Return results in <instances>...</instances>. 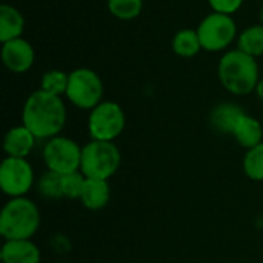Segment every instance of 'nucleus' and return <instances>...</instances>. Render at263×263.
I'll return each mask as SVG.
<instances>
[{
    "mask_svg": "<svg viewBox=\"0 0 263 263\" xmlns=\"http://www.w3.org/2000/svg\"><path fill=\"white\" fill-rule=\"evenodd\" d=\"M66 123V108L62 97L37 89L26 99L22 111L25 125L37 139H52L59 136Z\"/></svg>",
    "mask_w": 263,
    "mask_h": 263,
    "instance_id": "nucleus-1",
    "label": "nucleus"
},
{
    "mask_svg": "<svg viewBox=\"0 0 263 263\" xmlns=\"http://www.w3.org/2000/svg\"><path fill=\"white\" fill-rule=\"evenodd\" d=\"M222 86L234 96H247L256 91L259 83V63L240 49L225 52L217 68Z\"/></svg>",
    "mask_w": 263,
    "mask_h": 263,
    "instance_id": "nucleus-2",
    "label": "nucleus"
},
{
    "mask_svg": "<svg viewBox=\"0 0 263 263\" xmlns=\"http://www.w3.org/2000/svg\"><path fill=\"white\" fill-rule=\"evenodd\" d=\"M40 228L39 206L28 197L9 199L0 213V236L5 240L32 239Z\"/></svg>",
    "mask_w": 263,
    "mask_h": 263,
    "instance_id": "nucleus-3",
    "label": "nucleus"
},
{
    "mask_svg": "<svg viewBox=\"0 0 263 263\" xmlns=\"http://www.w3.org/2000/svg\"><path fill=\"white\" fill-rule=\"evenodd\" d=\"M122 162L120 149L114 142L91 140L82 146L80 171L88 179L109 180Z\"/></svg>",
    "mask_w": 263,
    "mask_h": 263,
    "instance_id": "nucleus-4",
    "label": "nucleus"
},
{
    "mask_svg": "<svg viewBox=\"0 0 263 263\" xmlns=\"http://www.w3.org/2000/svg\"><path fill=\"white\" fill-rule=\"evenodd\" d=\"M68 100L80 109L96 108L103 97V83L99 74L89 68H77L69 72L66 94Z\"/></svg>",
    "mask_w": 263,
    "mask_h": 263,
    "instance_id": "nucleus-5",
    "label": "nucleus"
},
{
    "mask_svg": "<svg viewBox=\"0 0 263 263\" xmlns=\"http://www.w3.org/2000/svg\"><path fill=\"white\" fill-rule=\"evenodd\" d=\"M126 117L122 106L116 102H100L91 109L88 117V131L92 140L112 142L125 129Z\"/></svg>",
    "mask_w": 263,
    "mask_h": 263,
    "instance_id": "nucleus-6",
    "label": "nucleus"
},
{
    "mask_svg": "<svg viewBox=\"0 0 263 263\" xmlns=\"http://www.w3.org/2000/svg\"><path fill=\"white\" fill-rule=\"evenodd\" d=\"M42 156L48 171L60 176L80 171L82 146L69 137L55 136L49 139L43 146Z\"/></svg>",
    "mask_w": 263,
    "mask_h": 263,
    "instance_id": "nucleus-7",
    "label": "nucleus"
},
{
    "mask_svg": "<svg viewBox=\"0 0 263 263\" xmlns=\"http://www.w3.org/2000/svg\"><path fill=\"white\" fill-rule=\"evenodd\" d=\"M197 34L202 43V49L210 52H219L234 42L237 35V26L231 15L222 12H211L200 22Z\"/></svg>",
    "mask_w": 263,
    "mask_h": 263,
    "instance_id": "nucleus-8",
    "label": "nucleus"
},
{
    "mask_svg": "<svg viewBox=\"0 0 263 263\" xmlns=\"http://www.w3.org/2000/svg\"><path fill=\"white\" fill-rule=\"evenodd\" d=\"M34 185V171L26 159L5 157L0 165V190L5 196L25 197Z\"/></svg>",
    "mask_w": 263,
    "mask_h": 263,
    "instance_id": "nucleus-9",
    "label": "nucleus"
},
{
    "mask_svg": "<svg viewBox=\"0 0 263 263\" xmlns=\"http://www.w3.org/2000/svg\"><path fill=\"white\" fill-rule=\"evenodd\" d=\"M34 57V48L28 40L22 37L5 42L2 45V62L11 72H26L32 66Z\"/></svg>",
    "mask_w": 263,
    "mask_h": 263,
    "instance_id": "nucleus-10",
    "label": "nucleus"
},
{
    "mask_svg": "<svg viewBox=\"0 0 263 263\" xmlns=\"http://www.w3.org/2000/svg\"><path fill=\"white\" fill-rule=\"evenodd\" d=\"M0 259L3 263H40L42 253L31 239L5 240L0 250Z\"/></svg>",
    "mask_w": 263,
    "mask_h": 263,
    "instance_id": "nucleus-11",
    "label": "nucleus"
},
{
    "mask_svg": "<svg viewBox=\"0 0 263 263\" xmlns=\"http://www.w3.org/2000/svg\"><path fill=\"white\" fill-rule=\"evenodd\" d=\"M37 137L25 126L18 125L11 128L3 139V151L6 153V157H20L26 159L31 151L34 149Z\"/></svg>",
    "mask_w": 263,
    "mask_h": 263,
    "instance_id": "nucleus-12",
    "label": "nucleus"
},
{
    "mask_svg": "<svg viewBox=\"0 0 263 263\" xmlns=\"http://www.w3.org/2000/svg\"><path fill=\"white\" fill-rule=\"evenodd\" d=\"M247 112L234 103H220L217 105L211 114H210V123L211 126L223 134H233L237 122L245 116Z\"/></svg>",
    "mask_w": 263,
    "mask_h": 263,
    "instance_id": "nucleus-13",
    "label": "nucleus"
},
{
    "mask_svg": "<svg viewBox=\"0 0 263 263\" xmlns=\"http://www.w3.org/2000/svg\"><path fill=\"white\" fill-rule=\"evenodd\" d=\"M109 199H111V188L108 180L86 177L85 188L80 197V202L86 210L99 211L108 205Z\"/></svg>",
    "mask_w": 263,
    "mask_h": 263,
    "instance_id": "nucleus-14",
    "label": "nucleus"
},
{
    "mask_svg": "<svg viewBox=\"0 0 263 263\" xmlns=\"http://www.w3.org/2000/svg\"><path fill=\"white\" fill-rule=\"evenodd\" d=\"M231 136L242 148L251 149L263 142V123H260L256 117L245 114L237 122Z\"/></svg>",
    "mask_w": 263,
    "mask_h": 263,
    "instance_id": "nucleus-15",
    "label": "nucleus"
},
{
    "mask_svg": "<svg viewBox=\"0 0 263 263\" xmlns=\"http://www.w3.org/2000/svg\"><path fill=\"white\" fill-rule=\"evenodd\" d=\"M25 29V17L11 5H0V42L18 39Z\"/></svg>",
    "mask_w": 263,
    "mask_h": 263,
    "instance_id": "nucleus-16",
    "label": "nucleus"
},
{
    "mask_svg": "<svg viewBox=\"0 0 263 263\" xmlns=\"http://www.w3.org/2000/svg\"><path fill=\"white\" fill-rule=\"evenodd\" d=\"M237 49L254 59L263 55V25H253L243 29L237 39Z\"/></svg>",
    "mask_w": 263,
    "mask_h": 263,
    "instance_id": "nucleus-17",
    "label": "nucleus"
},
{
    "mask_svg": "<svg viewBox=\"0 0 263 263\" xmlns=\"http://www.w3.org/2000/svg\"><path fill=\"white\" fill-rule=\"evenodd\" d=\"M200 49L202 43L197 31L194 29H182L173 39V51L180 57H194L196 54H199Z\"/></svg>",
    "mask_w": 263,
    "mask_h": 263,
    "instance_id": "nucleus-18",
    "label": "nucleus"
},
{
    "mask_svg": "<svg viewBox=\"0 0 263 263\" xmlns=\"http://www.w3.org/2000/svg\"><path fill=\"white\" fill-rule=\"evenodd\" d=\"M68 80H69V74L63 72L60 69H49L42 76L40 89L62 97L63 94H66Z\"/></svg>",
    "mask_w": 263,
    "mask_h": 263,
    "instance_id": "nucleus-19",
    "label": "nucleus"
},
{
    "mask_svg": "<svg viewBox=\"0 0 263 263\" xmlns=\"http://www.w3.org/2000/svg\"><path fill=\"white\" fill-rule=\"evenodd\" d=\"M243 171L251 180L263 182V142L251 149H247L243 157Z\"/></svg>",
    "mask_w": 263,
    "mask_h": 263,
    "instance_id": "nucleus-20",
    "label": "nucleus"
},
{
    "mask_svg": "<svg viewBox=\"0 0 263 263\" xmlns=\"http://www.w3.org/2000/svg\"><path fill=\"white\" fill-rule=\"evenodd\" d=\"M37 190L40 196L46 200H59L63 199L62 193V176L52 171H46L37 183Z\"/></svg>",
    "mask_w": 263,
    "mask_h": 263,
    "instance_id": "nucleus-21",
    "label": "nucleus"
},
{
    "mask_svg": "<svg viewBox=\"0 0 263 263\" xmlns=\"http://www.w3.org/2000/svg\"><path fill=\"white\" fill-rule=\"evenodd\" d=\"M109 12L120 20L136 18L143 8V0H106Z\"/></svg>",
    "mask_w": 263,
    "mask_h": 263,
    "instance_id": "nucleus-22",
    "label": "nucleus"
},
{
    "mask_svg": "<svg viewBox=\"0 0 263 263\" xmlns=\"http://www.w3.org/2000/svg\"><path fill=\"white\" fill-rule=\"evenodd\" d=\"M86 177L82 174V171H74L69 174L62 176V193L65 199H77L80 200L83 188H85Z\"/></svg>",
    "mask_w": 263,
    "mask_h": 263,
    "instance_id": "nucleus-23",
    "label": "nucleus"
},
{
    "mask_svg": "<svg viewBox=\"0 0 263 263\" xmlns=\"http://www.w3.org/2000/svg\"><path fill=\"white\" fill-rule=\"evenodd\" d=\"M208 3L214 12H222V14L231 15L236 11H239L243 0H208Z\"/></svg>",
    "mask_w": 263,
    "mask_h": 263,
    "instance_id": "nucleus-24",
    "label": "nucleus"
},
{
    "mask_svg": "<svg viewBox=\"0 0 263 263\" xmlns=\"http://www.w3.org/2000/svg\"><path fill=\"white\" fill-rule=\"evenodd\" d=\"M256 94H257V97L263 102V79L259 80V83H257V86H256Z\"/></svg>",
    "mask_w": 263,
    "mask_h": 263,
    "instance_id": "nucleus-25",
    "label": "nucleus"
},
{
    "mask_svg": "<svg viewBox=\"0 0 263 263\" xmlns=\"http://www.w3.org/2000/svg\"><path fill=\"white\" fill-rule=\"evenodd\" d=\"M260 22H262V25H263V6H262V11H260Z\"/></svg>",
    "mask_w": 263,
    "mask_h": 263,
    "instance_id": "nucleus-26",
    "label": "nucleus"
},
{
    "mask_svg": "<svg viewBox=\"0 0 263 263\" xmlns=\"http://www.w3.org/2000/svg\"><path fill=\"white\" fill-rule=\"evenodd\" d=\"M262 123H263V120H262Z\"/></svg>",
    "mask_w": 263,
    "mask_h": 263,
    "instance_id": "nucleus-27",
    "label": "nucleus"
}]
</instances>
